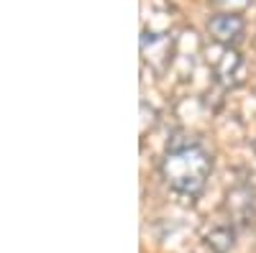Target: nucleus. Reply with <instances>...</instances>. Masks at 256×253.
<instances>
[{
	"mask_svg": "<svg viewBox=\"0 0 256 253\" xmlns=\"http://www.w3.org/2000/svg\"><path fill=\"white\" fill-rule=\"evenodd\" d=\"M212 5L226 8L223 13H238V10H244V8L251 5V0H212Z\"/></svg>",
	"mask_w": 256,
	"mask_h": 253,
	"instance_id": "obj_7",
	"label": "nucleus"
},
{
	"mask_svg": "<svg viewBox=\"0 0 256 253\" xmlns=\"http://www.w3.org/2000/svg\"><path fill=\"white\" fill-rule=\"evenodd\" d=\"M254 151H256V141H254Z\"/></svg>",
	"mask_w": 256,
	"mask_h": 253,
	"instance_id": "obj_8",
	"label": "nucleus"
},
{
	"mask_svg": "<svg viewBox=\"0 0 256 253\" xmlns=\"http://www.w3.org/2000/svg\"><path fill=\"white\" fill-rule=\"evenodd\" d=\"M233 241H236V230H233V223H218L212 225L208 233H205V243L210 251L216 253H228L233 248Z\"/></svg>",
	"mask_w": 256,
	"mask_h": 253,
	"instance_id": "obj_6",
	"label": "nucleus"
},
{
	"mask_svg": "<svg viewBox=\"0 0 256 253\" xmlns=\"http://www.w3.org/2000/svg\"><path fill=\"white\" fill-rule=\"evenodd\" d=\"M174 46H177L174 36L152 33V31H144V36H141V54L156 72H164L169 64H172Z\"/></svg>",
	"mask_w": 256,
	"mask_h": 253,
	"instance_id": "obj_2",
	"label": "nucleus"
},
{
	"mask_svg": "<svg viewBox=\"0 0 256 253\" xmlns=\"http://www.w3.org/2000/svg\"><path fill=\"white\" fill-rule=\"evenodd\" d=\"M226 210L230 215V223H244V225L254 223V218H256V195H254V189L246 187V184L233 187L226 195Z\"/></svg>",
	"mask_w": 256,
	"mask_h": 253,
	"instance_id": "obj_5",
	"label": "nucleus"
},
{
	"mask_svg": "<svg viewBox=\"0 0 256 253\" xmlns=\"http://www.w3.org/2000/svg\"><path fill=\"white\" fill-rule=\"evenodd\" d=\"M244 31H246V20L241 13H216L208 18V33L223 49L241 41Z\"/></svg>",
	"mask_w": 256,
	"mask_h": 253,
	"instance_id": "obj_4",
	"label": "nucleus"
},
{
	"mask_svg": "<svg viewBox=\"0 0 256 253\" xmlns=\"http://www.w3.org/2000/svg\"><path fill=\"white\" fill-rule=\"evenodd\" d=\"M212 74H216V82L233 90L246 79V61L233 46H226V49H220L216 61H212Z\"/></svg>",
	"mask_w": 256,
	"mask_h": 253,
	"instance_id": "obj_3",
	"label": "nucleus"
},
{
	"mask_svg": "<svg viewBox=\"0 0 256 253\" xmlns=\"http://www.w3.org/2000/svg\"><path fill=\"white\" fill-rule=\"evenodd\" d=\"M212 172V156L198 141H182L169 146L162 159V177L177 195L198 197Z\"/></svg>",
	"mask_w": 256,
	"mask_h": 253,
	"instance_id": "obj_1",
	"label": "nucleus"
}]
</instances>
